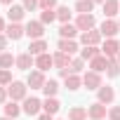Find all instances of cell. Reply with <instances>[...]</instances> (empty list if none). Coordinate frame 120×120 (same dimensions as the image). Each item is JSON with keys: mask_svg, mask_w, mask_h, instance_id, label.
<instances>
[{"mask_svg": "<svg viewBox=\"0 0 120 120\" xmlns=\"http://www.w3.org/2000/svg\"><path fill=\"white\" fill-rule=\"evenodd\" d=\"M82 85L87 90H99L101 87V73H94V71H87L82 75Z\"/></svg>", "mask_w": 120, "mask_h": 120, "instance_id": "obj_7", "label": "cell"}, {"mask_svg": "<svg viewBox=\"0 0 120 120\" xmlns=\"http://www.w3.org/2000/svg\"><path fill=\"white\" fill-rule=\"evenodd\" d=\"M64 82H66V90L75 92V90L82 85V78H80V75H68V78H64Z\"/></svg>", "mask_w": 120, "mask_h": 120, "instance_id": "obj_26", "label": "cell"}, {"mask_svg": "<svg viewBox=\"0 0 120 120\" xmlns=\"http://www.w3.org/2000/svg\"><path fill=\"white\" fill-rule=\"evenodd\" d=\"M35 66H38V71H42V73H45V71H49V68L54 66V56H52V54H47V52H45V54H40V56H35Z\"/></svg>", "mask_w": 120, "mask_h": 120, "instance_id": "obj_10", "label": "cell"}, {"mask_svg": "<svg viewBox=\"0 0 120 120\" xmlns=\"http://www.w3.org/2000/svg\"><path fill=\"white\" fill-rule=\"evenodd\" d=\"M118 28H120V21H118Z\"/></svg>", "mask_w": 120, "mask_h": 120, "instance_id": "obj_46", "label": "cell"}, {"mask_svg": "<svg viewBox=\"0 0 120 120\" xmlns=\"http://www.w3.org/2000/svg\"><path fill=\"white\" fill-rule=\"evenodd\" d=\"M5 35H7L10 40H19L21 35H26V26H21V24H10V26L5 28Z\"/></svg>", "mask_w": 120, "mask_h": 120, "instance_id": "obj_13", "label": "cell"}, {"mask_svg": "<svg viewBox=\"0 0 120 120\" xmlns=\"http://www.w3.org/2000/svg\"><path fill=\"white\" fill-rule=\"evenodd\" d=\"M38 120H54L49 113H42V115H38Z\"/></svg>", "mask_w": 120, "mask_h": 120, "instance_id": "obj_40", "label": "cell"}, {"mask_svg": "<svg viewBox=\"0 0 120 120\" xmlns=\"http://www.w3.org/2000/svg\"><path fill=\"white\" fill-rule=\"evenodd\" d=\"M101 35L104 38H113L115 33H120V28H118V21H113V19H106L104 24H101Z\"/></svg>", "mask_w": 120, "mask_h": 120, "instance_id": "obj_12", "label": "cell"}, {"mask_svg": "<svg viewBox=\"0 0 120 120\" xmlns=\"http://www.w3.org/2000/svg\"><path fill=\"white\" fill-rule=\"evenodd\" d=\"M45 49H47V42H45V40H33V42L28 45V54H33V56L45 54Z\"/></svg>", "mask_w": 120, "mask_h": 120, "instance_id": "obj_21", "label": "cell"}, {"mask_svg": "<svg viewBox=\"0 0 120 120\" xmlns=\"http://www.w3.org/2000/svg\"><path fill=\"white\" fill-rule=\"evenodd\" d=\"M3 31H5V21H3V19H0V33H3Z\"/></svg>", "mask_w": 120, "mask_h": 120, "instance_id": "obj_42", "label": "cell"}, {"mask_svg": "<svg viewBox=\"0 0 120 120\" xmlns=\"http://www.w3.org/2000/svg\"><path fill=\"white\" fill-rule=\"evenodd\" d=\"M7 94H10V99H12V101L26 99V85H24V82H19V80H14V82L7 87Z\"/></svg>", "mask_w": 120, "mask_h": 120, "instance_id": "obj_4", "label": "cell"}, {"mask_svg": "<svg viewBox=\"0 0 120 120\" xmlns=\"http://www.w3.org/2000/svg\"><path fill=\"white\" fill-rule=\"evenodd\" d=\"M115 59H118V64H120V54H118V56H115Z\"/></svg>", "mask_w": 120, "mask_h": 120, "instance_id": "obj_45", "label": "cell"}, {"mask_svg": "<svg viewBox=\"0 0 120 120\" xmlns=\"http://www.w3.org/2000/svg\"><path fill=\"white\" fill-rule=\"evenodd\" d=\"M75 26H78V31H92L94 28V14H80L78 19H75Z\"/></svg>", "mask_w": 120, "mask_h": 120, "instance_id": "obj_9", "label": "cell"}, {"mask_svg": "<svg viewBox=\"0 0 120 120\" xmlns=\"http://www.w3.org/2000/svg\"><path fill=\"white\" fill-rule=\"evenodd\" d=\"M52 56H54V66H56L59 71L71 66V56H68V54H64V52H56V54H52Z\"/></svg>", "mask_w": 120, "mask_h": 120, "instance_id": "obj_19", "label": "cell"}, {"mask_svg": "<svg viewBox=\"0 0 120 120\" xmlns=\"http://www.w3.org/2000/svg\"><path fill=\"white\" fill-rule=\"evenodd\" d=\"M45 75H42V71H31L28 73V80H26V85L31 87V90H42L45 87Z\"/></svg>", "mask_w": 120, "mask_h": 120, "instance_id": "obj_6", "label": "cell"}, {"mask_svg": "<svg viewBox=\"0 0 120 120\" xmlns=\"http://www.w3.org/2000/svg\"><path fill=\"white\" fill-rule=\"evenodd\" d=\"M71 14H73V12H71V7H68V5H64V7H59V10H56V19L61 21V24H68Z\"/></svg>", "mask_w": 120, "mask_h": 120, "instance_id": "obj_29", "label": "cell"}, {"mask_svg": "<svg viewBox=\"0 0 120 120\" xmlns=\"http://www.w3.org/2000/svg\"><path fill=\"white\" fill-rule=\"evenodd\" d=\"M99 54H101L99 47H85V49L80 52V59H82V61H92V59H97Z\"/></svg>", "mask_w": 120, "mask_h": 120, "instance_id": "obj_24", "label": "cell"}, {"mask_svg": "<svg viewBox=\"0 0 120 120\" xmlns=\"http://www.w3.org/2000/svg\"><path fill=\"white\" fill-rule=\"evenodd\" d=\"M101 38H104L101 31H94V28H92V31H85V33L80 35V42H82L85 47H97V45L101 42Z\"/></svg>", "mask_w": 120, "mask_h": 120, "instance_id": "obj_2", "label": "cell"}, {"mask_svg": "<svg viewBox=\"0 0 120 120\" xmlns=\"http://www.w3.org/2000/svg\"><path fill=\"white\" fill-rule=\"evenodd\" d=\"M42 92H45V97H54V94L59 92L56 80H47V82H45V87H42Z\"/></svg>", "mask_w": 120, "mask_h": 120, "instance_id": "obj_30", "label": "cell"}, {"mask_svg": "<svg viewBox=\"0 0 120 120\" xmlns=\"http://www.w3.org/2000/svg\"><path fill=\"white\" fill-rule=\"evenodd\" d=\"M106 104H101V101H97V104H92V106H87V115L92 118V120H104L106 118Z\"/></svg>", "mask_w": 120, "mask_h": 120, "instance_id": "obj_8", "label": "cell"}, {"mask_svg": "<svg viewBox=\"0 0 120 120\" xmlns=\"http://www.w3.org/2000/svg\"><path fill=\"white\" fill-rule=\"evenodd\" d=\"M120 12V0H106L104 3V14L111 19V17H115Z\"/></svg>", "mask_w": 120, "mask_h": 120, "instance_id": "obj_18", "label": "cell"}, {"mask_svg": "<svg viewBox=\"0 0 120 120\" xmlns=\"http://www.w3.org/2000/svg\"><path fill=\"white\" fill-rule=\"evenodd\" d=\"M7 35H3V33H0V52H3V49H7Z\"/></svg>", "mask_w": 120, "mask_h": 120, "instance_id": "obj_38", "label": "cell"}, {"mask_svg": "<svg viewBox=\"0 0 120 120\" xmlns=\"http://www.w3.org/2000/svg\"><path fill=\"white\" fill-rule=\"evenodd\" d=\"M42 108H45V113H49V115H54L59 108H61V104H59L54 97H47L45 101H42Z\"/></svg>", "mask_w": 120, "mask_h": 120, "instance_id": "obj_22", "label": "cell"}, {"mask_svg": "<svg viewBox=\"0 0 120 120\" xmlns=\"http://www.w3.org/2000/svg\"><path fill=\"white\" fill-rule=\"evenodd\" d=\"M108 118H111V120H120V106H113V108L108 111Z\"/></svg>", "mask_w": 120, "mask_h": 120, "instance_id": "obj_37", "label": "cell"}, {"mask_svg": "<svg viewBox=\"0 0 120 120\" xmlns=\"http://www.w3.org/2000/svg\"><path fill=\"white\" fill-rule=\"evenodd\" d=\"M97 92H99V101H101V104H111V101L115 99V92H113V87H108V85H101Z\"/></svg>", "mask_w": 120, "mask_h": 120, "instance_id": "obj_17", "label": "cell"}, {"mask_svg": "<svg viewBox=\"0 0 120 120\" xmlns=\"http://www.w3.org/2000/svg\"><path fill=\"white\" fill-rule=\"evenodd\" d=\"M42 33H45V24L42 21H28L26 24V35L31 40H42Z\"/></svg>", "mask_w": 120, "mask_h": 120, "instance_id": "obj_1", "label": "cell"}, {"mask_svg": "<svg viewBox=\"0 0 120 120\" xmlns=\"http://www.w3.org/2000/svg\"><path fill=\"white\" fill-rule=\"evenodd\" d=\"M108 64H111V59L104 56V54H99L97 59H92V61H90V68H92L94 73H104V71L108 68Z\"/></svg>", "mask_w": 120, "mask_h": 120, "instance_id": "obj_11", "label": "cell"}, {"mask_svg": "<svg viewBox=\"0 0 120 120\" xmlns=\"http://www.w3.org/2000/svg\"><path fill=\"white\" fill-rule=\"evenodd\" d=\"M101 54L108 56V59H115V56L120 54V42H118L115 38H108V40L104 42V47H101Z\"/></svg>", "mask_w": 120, "mask_h": 120, "instance_id": "obj_5", "label": "cell"}, {"mask_svg": "<svg viewBox=\"0 0 120 120\" xmlns=\"http://www.w3.org/2000/svg\"><path fill=\"white\" fill-rule=\"evenodd\" d=\"M75 10H78L80 14H92V10H94V0H78Z\"/></svg>", "mask_w": 120, "mask_h": 120, "instance_id": "obj_25", "label": "cell"}, {"mask_svg": "<svg viewBox=\"0 0 120 120\" xmlns=\"http://www.w3.org/2000/svg\"><path fill=\"white\" fill-rule=\"evenodd\" d=\"M40 7L42 10H54L56 7V0H40Z\"/></svg>", "mask_w": 120, "mask_h": 120, "instance_id": "obj_36", "label": "cell"}, {"mask_svg": "<svg viewBox=\"0 0 120 120\" xmlns=\"http://www.w3.org/2000/svg\"><path fill=\"white\" fill-rule=\"evenodd\" d=\"M75 33H78V26L75 24H61V28H59V35L66 38V40H73Z\"/></svg>", "mask_w": 120, "mask_h": 120, "instance_id": "obj_20", "label": "cell"}, {"mask_svg": "<svg viewBox=\"0 0 120 120\" xmlns=\"http://www.w3.org/2000/svg\"><path fill=\"white\" fill-rule=\"evenodd\" d=\"M94 3H101V5H104V3H106V0H94Z\"/></svg>", "mask_w": 120, "mask_h": 120, "instance_id": "obj_44", "label": "cell"}, {"mask_svg": "<svg viewBox=\"0 0 120 120\" xmlns=\"http://www.w3.org/2000/svg\"><path fill=\"white\" fill-rule=\"evenodd\" d=\"M106 73H108L111 78H115V75L120 73V64H118V59H111V64H108V68H106Z\"/></svg>", "mask_w": 120, "mask_h": 120, "instance_id": "obj_34", "label": "cell"}, {"mask_svg": "<svg viewBox=\"0 0 120 120\" xmlns=\"http://www.w3.org/2000/svg\"><path fill=\"white\" fill-rule=\"evenodd\" d=\"M33 64H35V59H33V54H28V52H24V54L17 56V68H19V71H28Z\"/></svg>", "mask_w": 120, "mask_h": 120, "instance_id": "obj_14", "label": "cell"}, {"mask_svg": "<svg viewBox=\"0 0 120 120\" xmlns=\"http://www.w3.org/2000/svg\"><path fill=\"white\" fill-rule=\"evenodd\" d=\"M24 5H10V10H7V17L12 19V24H19L21 19H24Z\"/></svg>", "mask_w": 120, "mask_h": 120, "instance_id": "obj_16", "label": "cell"}, {"mask_svg": "<svg viewBox=\"0 0 120 120\" xmlns=\"http://www.w3.org/2000/svg\"><path fill=\"white\" fill-rule=\"evenodd\" d=\"M68 120H87V108L73 106V108L68 111Z\"/></svg>", "mask_w": 120, "mask_h": 120, "instance_id": "obj_23", "label": "cell"}, {"mask_svg": "<svg viewBox=\"0 0 120 120\" xmlns=\"http://www.w3.org/2000/svg\"><path fill=\"white\" fill-rule=\"evenodd\" d=\"M38 7H40V0H24V10H26V12H28V10L33 12V10H38Z\"/></svg>", "mask_w": 120, "mask_h": 120, "instance_id": "obj_35", "label": "cell"}, {"mask_svg": "<svg viewBox=\"0 0 120 120\" xmlns=\"http://www.w3.org/2000/svg\"><path fill=\"white\" fill-rule=\"evenodd\" d=\"M40 108H42V101H40V99H35V97H26V99H24L21 111H24L26 115H38Z\"/></svg>", "mask_w": 120, "mask_h": 120, "instance_id": "obj_3", "label": "cell"}, {"mask_svg": "<svg viewBox=\"0 0 120 120\" xmlns=\"http://www.w3.org/2000/svg\"><path fill=\"white\" fill-rule=\"evenodd\" d=\"M59 52H64V54H75L78 52V42L75 40H66V38H61V40H59Z\"/></svg>", "mask_w": 120, "mask_h": 120, "instance_id": "obj_15", "label": "cell"}, {"mask_svg": "<svg viewBox=\"0 0 120 120\" xmlns=\"http://www.w3.org/2000/svg\"><path fill=\"white\" fill-rule=\"evenodd\" d=\"M0 120H14V118H7V115H5V118H0Z\"/></svg>", "mask_w": 120, "mask_h": 120, "instance_id": "obj_43", "label": "cell"}, {"mask_svg": "<svg viewBox=\"0 0 120 120\" xmlns=\"http://www.w3.org/2000/svg\"><path fill=\"white\" fill-rule=\"evenodd\" d=\"M21 113V106H17V101H7L5 104V115L7 118H17Z\"/></svg>", "mask_w": 120, "mask_h": 120, "instance_id": "obj_28", "label": "cell"}, {"mask_svg": "<svg viewBox=\"0 0 120 120\" xmlns=\"http://www.w3.org/2000/svg\"><path fill=\"white\" fill-rule=\"evenodd\" d=\"M7 97H10V94H7V87H3V85H0V104H3Z\"/></svg>", "mask_w": 120, "mask_h": 120, "instance_id": "obj_39", "label": "cell"}, {"mask_svg": "<svg viewBox=\"0 0 120 120\" xmlns=\"http://www.w3.org/2000/svg\"><path fill=\"white\" fill-rule=\"evenodd\" d=\"M14 80H12V73L7 71V68H0V85L3 87H10Z\"/></svg>", "mask_w": 120, "mask_h": 120, "instance_id": "obj_32", "label": "cell"}, {"mask_svg": "<svg viewBox=\"0 0 120 120\" xmlns=\"http://www.w3.org/2000/svg\"><path fill=\"white\" fill-rule=\"evenodd\" d=\"M82 66H85V61H82V59H71V66H68V73H71V75H78V73L82 71Z\"/></svg>", "mask_w": 120, "mask_h": 120, "instance_id": "obj_31", "label": "cell"}, {"mask_svg": "<svg viewBox=\"0 0 120 120\" xmlns=\"http://www.w3.org/2000/svg\"><path fill=\"white\" fill-rule=\"evenodd\" d=\"M0 3H5V5H14V0H0Z\"/></svg>", "mask_w": 120, "mask_h": 120, "instance_id": "obj_41", "label": "cell"}, {"mask_svg": "<svg viewBox=\"0 0 120 120\" xmlns=\"http://www.w3.org/2000/svg\"><path fill=\"white\" fill-rule=\"evenodd\" d=\"M54 19H56V10H42V14H40L42 24H52Z\"/></svg>", "mask_w": 120, "mask_h": 120, "instance_id": "obj_33", "label": "cell"}, {"mask_svg": "<svg viewBox=\"0 0 120 120\" xmlns=\"http://www.w3.org/2000/svg\"><path fill=\"white\" fill-rule=\"evenodd\" d=\"M12 64H17V56H12L10 52H3V54H0V68H7V71H10Z\"/></svg>", "mask_w": 120, "mask_h": 120, "instance_id": "obj_27", "label": "cell"}]
</instances>
